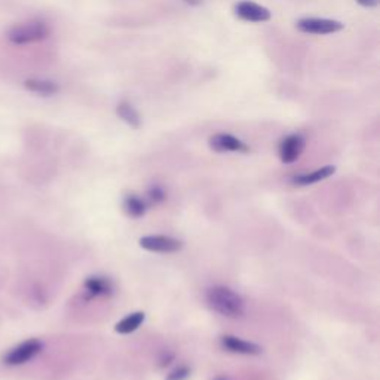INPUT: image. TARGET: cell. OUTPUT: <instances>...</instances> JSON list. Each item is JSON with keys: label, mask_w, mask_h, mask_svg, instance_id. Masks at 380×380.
Instances as JSON below:
<instances>
[{"label": "cell", "mask_w": 380, "mask_h": 380, "mask_svg": "<svg viewBox=\"0 0 380 380\" xmlns=\"http://www.w3.org/2000/svg\"><path fill=\"white\" fill-rule=\"evenodd\" d=\"M205 297H207L208 306L226 318H241L245 313L244 298L225 285H216L208 289Z\"/></svg>", "instance_id": "cell-1"}, {"label": "cell", "mask_w": 380, "mask_h": 380, "mask_svg": "<svg viewBox=\"0 0 380 380\" xmlns=\"http://www.w3.org/2000/svg\"><path fill=\"white\" fill-rule=\"evenodd\" d=\"M51 28L45 21L40 20H33L27 23H20L17 26H13L8 31V40L12 45H30V43H38L45 39L50 38Z\"/></svg>", "instance_id": "cell-2"}, {"label": "cell", "mask_w": 380, "mask_h": 380, "mask_svg": "<svg viewBox=\"0 0 380 380\" xmlns=\"http://www.w3.org/2000/svg\"><path fill=\"white\" fill-rule=\"evenodd\" d=\"M43 350V343L38 339H30L21 345L15 346L5 357L4 362L6 366H23V364L33 359Z\"/></svg>", "instance_id": "cell-3"}, {"label": "cell", "mask_w": 380, "mask_h": 380, "mask_svg": "<svg viewBox=\"0 0 380 380\" xmlns=\"http://www.w3.org/2000/svg\"><path fill=\"white\" fill-rule=\"evenodd\" d=\"M297 30L309 35H332L343 28V24L336 20L327 18H303L296 24Z\"/></svg>", "instance_id": "cell-4"}, {"label": "cell", "mask_w": 380, "mask_h": 380, "mask_svg": "<svg viewBox=\"0 0 380 380\" xmlns=\"http://www.w3.org/2000/svg\"><path fill=\"white\" fill-rule=\"evenodd\" d=\"M140 247L152 252H177L183 248V242L176 238L164 236V235H150L140 240Z\"/></svg>", "instance_id": "cell-5"}, {"label": "cell", "mask_w": 380, "mask_h": 380, "mask_svg": "<svg viewBox=\"0 0 380 380\" xmlns=\"http://www.w3.org/2000/svg\"><path fill=\"white\" fill-rule=\"evenodd\" d=\"M233 12L238 18L248 23H264L271 20V11L255 2H248V0L236 4Z\"/></svg>", "instance_id": "cell-6"}, {"label": "cell", "mask_w": 380, "mask_h": 380, "mask_svg": "<svg viewBox=\"0 0 380 380\" xmlns=\"http://www.w3.org/2000/svg\"><path fill=\"white\" fill-rule=\"evenodd\" d=\"M210 147L218 153H228V152H238V153H248L250 147L245 145L242 140L232 134L220 133L210 138Z\"/></svg>", "instance_id": "cell-7"}, {"label": "cell", "mask_w": 380, "mask_h": 380, "mask_svg": "<svg viewBox=\"0 0 380 380\" xmlns=\"http://www.w3.org/2000/svg\"><path fill=\"white\" fill-rule=\"evenodd\" d=\"M305 150V138L300 134L285 137L279 145V157L284 164L296 162Z\"/></svg>", "instance_id": "cell-8"}, {"label": "cell", "mask_w": 380, "mask_h": 380, "mask_svg": "<svg viewBox=\"0 0 380 380\" xmlns=\"http://www.w3.org/2000/svg\"><path fill=\"white\" fill-rule=\"evenodd\" d=\"M221 346H223L226 351H229L232 354H240V355H259V354H262V347L259 345L242 340L236 336H223L221 337Z\"/></svg>", "instance_id": "cell-9"}, {"label": "cell", "mask_w": 380, "mask_h": 380, "mask_svg": "<svg viewBox=\"0 0 380 380\" xmlns=\"http://www.w3.org/2000/svg\"><path fill=\"white\" fill-rule=\"evenodd\" d=\"M335 171H336L335 167L327 165V167H323V168L316 169V171H312V172L300 174V176H297V177L293 179V183L297 184V186H309V184L320 183V181L331 177L332 174H335Z\"/></svg>", "instance_id": "cell-10"}, {"label": "cell", "mask_w": 380, "mask_h": 380, "mask_svg": "<svg viewBox=\"0 0 380 380\" xmlns=\"http://www.w3.org/2000/svg\"><path fill=\"white\" fill-rule=\"evenodd\" d=\"M24 88L30 92L43 95V97L55 95L60 91L58 84L54 81H48V79H27L24 82Z\"/></svg>", "instance_id": "cell-11"}, {"label": "cell", "mask_w": 380, "mask_h": 380, "mask_svg": "<svg viewBox=\"0 0 380 380\" xmlns=\"http://www.w3.org/2000/svg\"><path fill=\"white\" fill-rule=\"evenodd\" d=\"M85 290L91 297L108 296V294H112V291H113L110 281L106 278H100V276L88 278L85 282Z\"/></svg>", "instance_id": "cell-12"}, {"label": "cell", "mask_w": 380, "mask_h": 380, "mask_svg": "<svg viewBox=\"0 0 380 380\" xmlns=\"http://www.w3.org/2000/svg\"><path fill=\"white\" fill-rule=\"evenodd\" d=\"M146 315L145 312H134L128 316H125L122 321H119L115 327V331L119 335H130V332L135 331L142 323H145Z\"/></svg>", "instance_id": "cell-13"}, {"label": "cell", "mask_w": 380, "mask_h": 380, "mask_svg": "<svg viewBox=\"0 0 380 380\" xmlns=\"http://www.w3.org/2000/svg\"><path fill=\"white\" fill-rule=\"evenodd\" d=\"M116 113L123 122H126L130 126H133V128H140L141 118H140L137 110L134 108V106L130 104L128 101H121L118 104V107H116Z\"/></svg>", "instance_id": "cell-14"}, {"label": "cell", "mask_w": 380, "mask_h": 380, "mask_svg": "<svg viewBox=\"0 0 380 380\" xmlns=\"http://www.w3.org/2000/svg\"><path fill=\"white\" fill-rule=\"evenodd\" d=\"M123 210L130 217L140 218L146 213V203L141 198H138L135 195H130V196H126L123 201Z\"/></svg>", "instance_id": "cell-15"}, {"label": "cell", "mask_w": 380, "mask_h": 380, "mask_svg": "<svg viewBox=\"0 0 380 380\" xmlns=\"http://www.w3.org/2000/svg\"><path fill=\"white\" fill-rule=\"evenodd\" d=\"M147 198H149V201H150L152 203L156 205V203H160V202L165 201L167 195H165V192H164V189H162V187H160V186H153V187L149 190Z\"/></svg>", "instance_id": "cell-16"}, {"label": "cell", "mask_w": 380, "mask_h": 380, "mask_svg": "<svg viewBox=\"0 0 380 380\" xmlns=\"http://www.w3.org/2000/svg\"><path fill=\"white\" fill-rule=\"evenodd\" d=\"M190 376V370L187 367H179L174 370L171 374H168L167 380H186Z\"/></svg>", "instance_id": "cell-17"}, {"label": "cell", "mask_w": 380, "mask_h": 380, "mask_svg": "<svg viewBox=\"0 0 380 380\" xmlns=\"http://www.w3.org/2000/svg\"><path fill=\"white\" fill-rule=\"evenodd\" d=\"M357 4H359L361 6H366V8H373V6L379 5V0H357Z\"/></svg>", "instance_id": "cell-18"}, {"label": "cell", "mask_w": 380, "mask_h": 380, "mask_svg": "<svg viewBox=\"0 0 380 380\" xmlns=\"http://www.w3.org/2000/svg\"><path fill=\"white\" fill-rule=\"evenodd\" d=\"M184 2L187 5H190V6H198V5L202 4V0H184Z\"/></svg>", "instance_id": "cell-19"}, {"label": "cell", "mask_w": 380, "mask_h": 380, "mask_svg": "<svg viewBox=\"0 0 380 380\" xmlns=\"http://www.w3.org/2000/svg\"><path fill=\"white\" fill-rule=\"evenodd\" d=\"M217 380H226V379H217Z\"/></svg>", "instance_id": "cell-20"}]
</instances>
